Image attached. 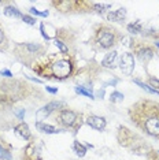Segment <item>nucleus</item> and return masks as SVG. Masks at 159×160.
Instances as JSON below:
<instances>
[{"label":"nucleus","instance_id":"1","mask_svg":"<svg viewBox=\"0 0 159 160\" xmlns=\"http://www.w3.org/2000/svg\"><path fill=\"white\" fill-rule=\"evenodd\" d=\"M71 70H73V64H71V62L69 59H58L51 64L52 75L59 79L67 78L71 74Z\"/></svg>","mask_w":159,"mask_h":160},{"label":"nucleus","instance_id":"2","mask_svg":"<svg viewBox=\"0 0 159 160\" xmlns=\"http://www.w3.org/2000/svg\"><path fill=\"white\" fill-rule=\"evenodd\" d=\"M119 67L125 75H131L135 70V59H133L132 53L125 52L119 59Z\"/></svg>","mask_w":159,"mask_h":160},{"label":"nucleus","instance_id":"3","mask_svg":"<svg viewBox=\"0 0 159 160\" xmlns=\"http://www.w3.org/2000/svg\"><path fill=\"white\" fill-rule=\"evenodd\" d=\"M114 41H115L114 34L110 30H104L103 29V30L97 32V42H99V45L102 48H110V47H113Z\"/></svg>","mask_w":159,"mask_h":160},{"label":"nucleus","instance_id":"4","mask_svg":"<svg viewBox=\"0 0 159 160\" xmlns=\"http://www.w3.org/2000/svg\"><path fill=\"white\" fill-rule=\"evenodd\" d=\"M59 121L62 122L64 126H73L75 121H77V114L70 110H63L59 115Z\"/></svg>","mask_w":159,"mask_h":160},{"label":"nucleus","instance_id":"5","mask_svg":"<svg viewBox=\"0 0 159 160\" xmlns=\"http://www.w3.org/2000/svg\"><path fill=\"white\" fill-rule=\"evenodd\" d=\"M59 107V103H56V101H52V103H49V104H47L45 107H43L41 110H38L37 112H36V118H37V121L40 122L41 119H44L47 118L54 110H56V108Z\"/></svg>","mask_w":159,"mask_h":160},{"label":"nucleus","instance_id":"6","mask_svg":"<svg viewBox=\"0 0 159 160\" xmlns=\"http://www.w3.org/2000/svg\"><path fill=\"white\" fill-rule=\"evenodd\" d=\"M146 130L151 136H159V118H150L146 121Z\"/></svg>","mask_w":159,"mask_h":160},{"label":"nucleus","instance_id":"7","mask_svg":"<svg viewBox=\"0 0 159 160\" xmlns=\"http://www.w3.org/2000/svg\"><path fill=\"white\" fill-rule=\"evenodd\" d=\"M86 123L95 130H104V127H106V119L102 118V116H95V115L89 116L86 119Z\"/></svg>","mask_w":159,"mask_h":160},{"label":"nucleus","instance_id":"8","mask_svg":"<svg viewBox=\"0 0 159 160\" xmlns=\"http://www.w3.org/2000/svg\"><path fill=\"white\" fill-rule=\"evenodd\" d=\"M117 59H118V52L117 51H113V52H108L106 58L102 62V66L106 68H114L117 66Z\"/></svg>","mask_w":159,"mask_h":160},{"label":"nucleus","instance_id":"9","mask_svg":"<svg viewBox=\"0 0 159 160\" xmlns=\"http://www.w3.org/2000/svg\"><path fill=\"white\" fill-rule=\"evenodd\" d=\"M126 17V10L125 8H119L114 12H108L107 14V19L111 21V22H121L124 21Z\"/></svg>","mask_w":159,"mask_h":160},{"label":"nucleus","instance_id":"10","mask_svg":"<svg viewBox=\"0 0 159 160\" xmlns=\"http://www.w3.org/2000/svg\"><path fill=\"white\" fill-rule=\"evenodd\" d=\"M15 133L19 137H22L23 140H29V138H30V130H29V126L26 123H19V125L15 127Z\"/></svg>","mask_w":159,"mask_h":160},{"label":"nucleus","instance_id":"11","mask_svg":"<svg viewBox=\"0 0 159 160\" xmlns=\"http://www.w3.org/2000/svg\"><path fill=\"white\" fill-rule=\"evenodd\" d=\"M36 127L40 129L43 133H47V134H55V133H59V130L56 127H54L51 125H45V123H41V122H37L36 123Z\"/></svg>","mask_w":159,"mask_h":160},{"label":"nucleus","instance_id":"12","mask_svg":"<svg viewBox=\"0 0 159 160\" xmlns=\"http://www.w3.org/2000/svg\"><path fill=\"white\" fill-rule=\"evenodd\" d=\"M137 56H139L140 60L147 62V60H150L151 58H152V51H151L150 48H143V49H140L139 52H137Z\"/></svg>","mask_w":159,"mask_h":160},{"label":"nucleus","instance_id":"13","mask_svg":"<svg viewBox=\"0 0 159 160\" xmlns=\"http://www.w3.org/2000/svg\"><path fill=\"white\" fill-rule=\"evenodd\" d=\"M4 14L7 17H14V18H22L23 15L19 12V10L15 8V7H13V6H7L6 8H4Z\"/></svg>","mask_w":159,"mask_h":160},{"label":"nucleus","instance_id":"14","mask_svg":"<svg viewBox=\"0 0 159 160\" xmlns=\"http://www.w3.org/2000/svg\"><path fill=\"white\" fill-rule=\"evenodd\" d=\"M128 30L131 32V33H133V34L140 33V32H141V22H140V21H136V22L128 25Z\"/></svg>","mask_w":159,"mask_h":160},{"label":"nucleus","instance_id":"15","mask_svg":"<svg viewBox=\"0 0 159 160\" xmlns=\"http://www.w3.org/2000/svg\"><path fill=\"white\" fill-rule=\"evenodd\" d=\"M73 148H74V151H75V153H77L78 156H84L86 153V148L82 145L80 141H74V145H73Z\"/></svg>","mask_w":159,"mask_h":160},{"label":"nucleus","instance_id":"16","mask_svg":"<svg viewBox=\"0 0 159 160\" xmlns=\"http://www.w3.org/2000/svg\"><path fill=\"white\" fill-rule=\"evenodd\" d=\"M135 82L137 83V85L140 86L141 89H144V90H147L148 93H152V94H159V90H155V89H152L151 86H148V85H146V83H143L140 79H135Z\"/></svg>","mask_w":159,"mask_h":160},{"label":"nucleus","instance_id":"17","mask_svg":"<svg viewBox=\"0 0 159 160\" xmlns=\"http://www.w3.org/2000/svg\"><path fill=\"white\" fill-rule=\"evenodd\" d=\"M75 92H77L78 94H84V96L89 97V99H95V97H93V94H92V92H89V90L86 88H84V86H77V88H75Z\"/></svg>","mask_w":159,"mask_h":160},{"label":"nucleus","instance_id":"18","mask_svg":"<svg viewBox=\"0 0 159 160\" xmlns=\"http://www.w3.org/2000/svg\"><path fill=\"white\" fill-rule=\"evenodd\" d=\"M110 100L113 101V103H115V101H122L124 100V94L119 93V92H113L110 96Z\"/></svg>","mask_w":159,"mask_h":160},{"label":"nucleus","instance_id":"19","mask_svg":"<svg viewBox=\"0 0 159 160\" xmlns=\"http://www.w3.org/2000/svg\"><path fill=\"white\" fill-rule=\"evenodd\" d=\"M55 45L58 47V48H59V51H60L62 53H67V52H69V48L63 44L62 41H59V40H55Z\"/></svg>","mask_w":159,"mask_h":160},{"label":"nucleus","instance_id":"20","mask_svg":"<svg viewBox=\"0 0 159 160\" xmlns=\"http://www.w3.org/2000/svg\"><path fill=\"white\" fill-rule=\"evenodd\" d=\"M30 14H33L36 17H48V11H38V10H36L34 7H32L30 8Z\"/></svg>","mask_w":159,"mask_h":160},{"label":"nucleus","instance_id":"21","mask_svg":"<svg viewBox=\"0 0 159 160\" xmlns=\"http://www.w3.org/2000/svg\"><path fill=\"white\" fill-rule=\"evenodd\" d=\"M108 7H110V4H97V3L93 4V8H95L97 12H104V10L108 8Z\"/></svg>","mask_w":159,"mask_h":160},{"label":"nucleus","instance_id":"22","mask_svg":"<svg viewBox=\"0 0 159 160\" xmlns=\"http://www.w3.org/2000/svg\"><path fill=\"white\" fill-rule=\"evenodd\" d=\"M0 160H11V158H10V155L7 153V152H6L2 147H0Z\"/></svg>","mask_w":159,"mask_h":160},{"label":"nucleus","instance_id":"23","mask_svg":"<svg viewBox=\"0 0 159 160\" xmlns=\"http://www.w3.org/2000/svg\"><path fill=\"white\" fill-rule=\"evenodd\" d=\"M22 19H23V22L28 23V25H34V23H36V19H34V18H32V17H29V15H23Z\"/></svg>","mask_w":159,"mask_h":160},{"label":"nucleus","instance_id":"24","mask_svg":"<svg viewBox=\"0 0 159 160\" xmlns=\"http://www.w3.org/2000/svg\"><path fill=\"white\" fill-rule=\"evenodd\" d=\"M150 85H151V86H154L155 90H159V79L151 78V79H150Z\"/></svg>","mask_w":159,"mask_h":160},{"label":"nucleus","instance_id":"25","mask_svg":"<svg viewBox=\"0 0 159 160\" xmlns=\"http://www.w3.org/2000/svg\"><path fill=\"white\" fill-rule=\"evenodd\" d=\"M40 30H41V34H43V37H44V38H47V40H49V36L45 33V30H44V25H43V23L40 25Z\"/></svg>","mask_w":159,"mask_h":160},{"label":"nucleus","instance_id":"26","mask_svg":"<svg viewBox=\"0 0 159 160\" xmlns=\"http://www.w3.org/2000/svg\"><path fill=\"white\" fill-rule=\"evenodd\" d=\"M47 92H49V93H52V94H55L56 92H58V89L56 88H51V86H47Z\"/></svg>","mask_w":159,"mask_h":160},{"label":"nucleus","instance_id":"27","mask_svg":"<svg viewBox=\"0 0 159 160\" xmlns=\"http://www.w3.org/2000/svg\"><path fill=\"white\" fill-rule=\"evenodd\" d=\"M0 74L4 75V77H11V72H10L8 70H2L0 71Z\"/></svg>","mask_w":159,"mask_h":160},{"label":"nucleus","instance_id":"28","mask_svg":"<svg viewBox=\"0 0 159 160\" xmlns=\"http://www.w3.org/2000/svg\"><path fill=\"white\" fill-rule=\"evenodd\" d=\"M15 114L18 115V118H19V119H22V118H23V114H25V110H21V111H17V112H15Z\"/></svg>","mask_w":159,"mask_h":160},{"label":"nucleus","instance_id":"29","mask_svg":"<svg viewBox=\"0 0 159 160\" xmlns=\"http://www.w3.org/2000/svg\"><path fill=\"white\" fill-rule=\"evenodd\" d=\"M96 96H97V97H100V99H103V96H104V89H100L99 92H97Z\"/></svg>","mask_w":159,"mask_h":160},{"label":"nucleus","instance_id":"30","mask_svg":"<svg viewBox=\"0 0 159 160\" xmlns=\"http://www.w3.org/2000/svg\"><path fill=\"white\" fill-rule=\"evenodd\" d=\"M4 42V34H3V32H2V29H0V45Z\"/></svg>","mask_w":159,"mask_h":160},{"label":"nucleus","instance_id":"31","mask_svg":"<svg viewBox=\"0 0 159 160\" xmlns=\"http://www.w3.org/2000/svg\"><path fill=\"white\" fill-rule=\"evenodd\" d=\"M156 45H158V47H159V42H156Z\"/></svg>","mask_w":159,"mask_h":160}]
</instances>
